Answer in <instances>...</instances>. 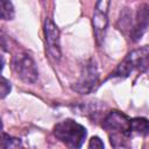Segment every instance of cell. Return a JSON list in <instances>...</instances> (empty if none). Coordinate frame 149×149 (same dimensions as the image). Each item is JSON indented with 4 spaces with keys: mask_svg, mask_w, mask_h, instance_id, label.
I'll return each mask as SVG.
<instances>
[{
    "mask_svg": "<svg viewBox=\"0 0 149 149\" xmlns=\"http://www.w3.org/2000/svg\"><path fill=\"white\" fill-rule=\"evenodd\" d=\"M43 33H44V40L47 44V50L49 55L56 59L59 61L62 52H61V38H59V29L55 24V22L51 19H47L44 21V27H43Z\"/></svg>",
    "mask_w": 149,
    "mask_h": 149,
    "instance_id": "52a82bcc",
    "label": "cell"
},
{
    "mask_svg": "<svg viewBox=\"0 0 149 149\" xmlns=\"http://www.w3.org/2000/svg\"><path fill=\"white\" fill-rule=\"evenodd\" d=\"M134 70L140 72H149V49L140 48L130 51L125 59L111 73V77L127 78Z\"/></svg>",
    "mask_w": 149,
    "mask_h": 149,
    "instance_id": "7a4b0ae2",
    "label": "cell"
},
{
    "mask_svg": "<svg viewBox=\"0 0 149 149\" xmlns=\"http://www.w3.org/2000/svg\"><path fill=\"white\" fill-rule=\"evenodd\" d=\"M88 148L102 149V148H104V142L100 140V137L93 136V137H91V140H90V142H88Z\"/></svg>",
    "mask_w": 149,
    "mask_h": 149,
    "instance_id": "5bb4252c",
    "label": "cell"
},
{
    "mask_svg": "<svg viewBox=\"0 0 149 149\" xmlns=\"http://www.w3.org/2000/svg\"><path fill=\"white\" fill-rule=\"evenodd\" d=\"M133 24V19H132V12L129 10V8H123L120 12L119 19L116 21V28L122 31V33H127L129 34V30L132 28Z\"/></svg>",
    "mask_w": 149,
    "mask_h": 149,
    "instance_id": "30bf717a",
    "label": "cell"
},
{
    "mask_svg": "<svg viewBox=\"0 0 149 149\" xmlns=\"http://www.w3.org/2000/svg\"><path fill=\"white\" fill-rule=\"evenodd\" d=\"M99 83V72L93 59H88L81 65L80 74L78 80L71 86L73 91L79 94H88L92 93Z\"/></svg>",
    "mask_w": 149,
    "mask_h": 149,
    "instance_id": "277c9868",
    "label": "cell"
},
{
    "mask_svg": "<svg viewBox=\"0 0 149 149\" xmlns=\"http://www.w3.org/2000/svg\"><path fill=\"white\" fill-rule=\"evenodd\" d=\"M22 146V142L17 137H13L6 133H2V140H1V147L3 149H9V148H19Z\"/></svg>",
    "mask_w": 149,
    "mask_h": 149,
    "instance_id": "7c38bea8",
    "label": "cell"
},
{
    "mask_svg": "<svg viewBox=\"0 0 149 149\" xmlns=\"http://www.w3.org/2000/svg\"><path fill=\"white\" fill-rule=\"evenodd\" d=\"M149 26V6L147 3H141L135 13L132 28L129 30V38L133 42H137L144 35Z\"/></svg>",
    "mask_w": 149,
    "mask_h": 149,
    "instance_id": "ba28073f",
    "label": "cell"
},
{
    "mask_svg": "<svg viewBox=\"0 0 149 149\" xmlns=\"http://www.w3.org/2000/svg\"><path fill=\"white\" fill-rule=\"evenodd\" d=\"M111 0H97L92 16V26L98 45H101L108 26V9Z\"/></svg>",
    "mask_w": 149,
    "mask_h": 149,
    "instance_id": "8992f818",
    "label": "cell"
},
{
    "mask_svg": "<svg viewBox=\"0 0 149 149\" xmlns=\"http://www.w3.org/2000/svg\"><path fill=\"white\" fill-rule=\"evenodd\" d=\"M102 128L112 132L114 135H121L125 137H130V118H128L125 113L120 111H109L101 123Z\"/></svg>",
    "mask_w": 149,
    "mask_h": 149,
    "instance_id": "5b68a950",
    "label": "cell"
},
{
    "mask_svg": "<svg viewBox=\"0 0 149 149\" xmlns=\"http://www.w3.org/2000/svg\"><path fill=\"white\" fill-rule=\"evenodd\" d=\"M10 83L9 80H7L5 77H1V80H0V98L3 99L9 92H10Z\"/></svg>",
    "mask_w": 149,
    "mask_h": 149,
    "instance_id": "4fadbf2b",
    "label": "cell"
},
{
    "mask_svg": "<svg viewBox=\"0 0 149 149\" xmlns=\"http://www.w3.org/2000/svg\"><path fill=\"white\" fill-rule=\"evenodd\" d=\"M130 134L147 136L149 134V120L146 118L130 119Z\"/></svg>",
    "mask_w": 149,
    "mask_h": 149,
    "instance_id": "9c48e42d",
    "label": "cell"
},
{
    "mask_svg": "<svg viewBox=\"0 0 149 149\" xmlns=\"http://www.w3.org/2000/svg\"><path fill=\"white\" fill-rule=\"evenodd\" d=\"M12 68L16 77L26 84H34L38 78L36 63L27 52L15 54L12 59Z\"/></svg>",
    "mask_w": 149,
    "mask_h": 149,
    "instance_id": "3957f363",
    "label": "cell"
},
{
    "mask_svg": "<svg viewBox=\"0 0 149 149\" xmlns=\"http://www.w3.org/2000/svg\"><path fill=\"white\" fill-rule=\"evenodd\" d=\"M55 137L70 148H80L87 136V130L84 126L72 119H65L54 127Z\"/></svg>",
    "mask_w": 149,
    "mask_h": 149,
    "instance_id": "6da1fadb",
    "label": "cell"
},
{
    "mask_svg": "<svg viewBox=\"0 0 149 149\" xmlns=\"http://www.w3.org/2000/svg\"><path fill=\"white\" fill-rule=\"evenodd\" d=\"M1 3V19L5 21L13 20L15 16L14 6L10 0H0Z\"/></svg>",
    "mask_w": 149,
    "mask_h": 149,
    "instance_id": "8fae6325",
    "label": "cell"
}]
</instances>
